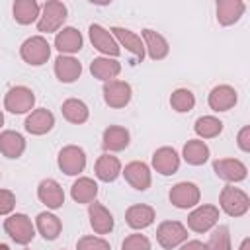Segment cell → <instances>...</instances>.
<instances>
[{
  "label": "cell",
  "mask_w": 250,
  "mask_h": 250,
  "mask_svg": "<svg viewBox=\"0 0 250 250\" xmlns=\"http://www.w3.org/2000/svg\"><path fill=\"white\" fill-rule=\"evenodd\" d=\"M4 229L20 244H25V242H29L33 238V227H31V221L25 215H14V217H10L4 223Z\"/></svg>",
  "instance_id": "cell-1"
},
{
  "label": "cell",
  "mask_w": 250,
  "mask_h": 250,
  "mask_svg": "<svg viewBox=\"0 0 250 250\" xmlns=\"http://www.w3.org/2000/svg\"><path fill=\"white\" fill-rule=\"evenodd\" d=\"M21 57L29 64H43L49 59V43L43 37H31L21 45Z\"/></svg>",
  "instance_id": "cell-2"
},
{
  "label": "cell",
  "mask_w": 250,
  "mask_h": 250,
  "mask_svg": "<svg viewBox=\"0 0 250 250\" xmlns=\"http://www.w3.org/2000/svg\"><path fill=\"white\" fill-rule=\"evenodd\" d=\"M86 164V158H84V152L82 148H76V146H66L61 150L59 154V166L62 168L64 174L72 176V174H78Z\"/></svg>",
  "instance_id": "cell-3"
},
{
  "label": "cell",
  "mask_w": 250,
  "mask_h": 250,
  "mask_svg": "<svg viewBox=\"0 0 250 250\" xmlns=\"http://www.w3.org/2000/svg\"><path fill=\"white\" fill-rule=\"evenodd\" d=\"M104 96H105V102L113 107H123L129 100H131V86L125 84V82H117V80H111L104 86Z\"/></svg>",
  "instance_id": "cell-4"
},
{
  "label": "cell",
  "mask_w": 250,
  "mask_h": 250,
  "mask_svg": "<svg viewBox=\"0 0 250 250\" xmlns=\"http://www.w3.org/2000/svg\"><path fill=\"white\" fill-rule=\"evenodd\" d=\"M33 100H35L33 92L20 86V88L10 90V94L6 96V107L12 113H23V111H27L33 105Z\"/></svg>",
  "instance_id": "cell-5"
},
{
  "label": "cell",
  "mask_w": 250,
  "mask_h": 250,
  "mask_svg": "<svg viewBox=\"0 0 250 250\" xmlns=\"http://www.w3.org/2000/svg\"><path fill=\"white\" fill-rule=\"evenodd\" d=\"M156 236H158V242H160L164 248H172V246H176L178 242H182V240L188 236V232H186V229H184L180 223L168 221V223H162V225H160Z\"/></svg>",
  "instance_id": "cell-6"
},
{
  "label": "cell",
  "mask_w": 250,
  "mask_h": 250,
  "mask_svg": "<svg viewBox=\"0 0 250 250\" xmlns=\"http://www.w3.org/2000/svg\"><path fill=\"white\" fill-rule=\"evenodd\" d=\"M90 39H92V43H94V47L98 49V51H102V53H107V55H119V47H117V43L113 41V37L102 27V25H98V23H92L90 25Z\"/></svg>",
  "instance_id": "cell-7"
},
{
  "label": "cell",
  "mask_w": 250,
  "mask_h": 250,
  "mask_svg": "<svg viewBox=\"0 0 250 250\" xmlns=\"http://www.w3.org/2000/svg\"><path fill=\"white\" fill-rule=\"evenodd\" d=\"M66 18V8L61 4V2H49L45 6V16L43 20L39 21V31H53L59 27L61 21H64Z\"/></svg>",
  "instance_id": "cell-8"
},
{
  "label": "cell",
  "mask_w": 250,
  "mask_h": 250,
  "mask_svg": "<svg viewBox=\"0 0 250 250\" xmlns=\"http://www.w3.org/2000/svg\"><path fill=\"white\" fill-rule=\"evenodd\" d=\"M197 197H199L197 188H195L193 184H188V182L174 186V189L170 191V199H172V203H174L176 207H182V209L195 205Z\"/></svg>",
  "instance_id": "cell-9"
},
{
  "label": "cell",
  "mask_w": 250,
  "mask_h": 250,
  "mask_svg": "<svg viewBox=\"0 0 250 250\" xmlns=\"http://www.w3.org/2000/svg\"><path fill=\"white\" fill-rule=\"evenodd\" d=\"M53 123H55L53 113L41 107V109L33 111V113L25 119V129H27L29 133H33V135H43V133H47V131L53 127Z\"/></svg>",
  "instance_id": "cell-10"
},
{
  "label": "cell",
  "mask_w": 250,
  "mask_h": 250,
  "mask_svg": "<svg viewBox=\"0 0 250 250\" xmlns=\"http://www.w3.org/2000/svg\"><path fill=\"white\" fill-rule=\"evenodd\" d=\"M152 164H154V168H156L160 174L170 176V174H174V172L178 170L180 160H178V154H176L174 148H160V150L154 152Z\"/></svg>",
  "instance_id": "cell-11"
},
{
  "label": "cell",
  "mask_w": 250,
  "mask_h": 250,
  "mask_svg": "<svg viewBox=\"0 0 250 250\" xmlns=\"http://www.w3.org/2000/svg\"><path fill=\"white\" fill-rule=\"evenodd\" d=\"M39 199H41L47 207L57 209V207L62 205L64 193H62V189L59 188L57 182H53V180H43V182L39 184Z\"/></svg>",
  "instance_id": "cell-12"
},
{
  "label": "cell",
  "mask_w": 250,
  "mask_h": 250,
  "mask_svg": "<svg viewBox=\"0 0 250 250\" xmlns=\"http://www.w3.org/2000/svg\"><path fill=\"white\" fill-rule=\"evenodd\" d=\"M248 207V197L234 189V188H227L223 191V209L229 213V215H242Z\"/></svg>",
  "instance_id": "cell-13"
},
{
  "label": "cell",
  "mask_w": 250,
  "mask_h": 250,
  "mask_svg": "<svg viewBox=\"0 0 250 250\" xmlns=\"http://www.w3.org/2000/svg\"><path fill=\"white\" fill-rule=\"evenodd\" d=\"M215 221H217V209H215V207H209V205L199 207V209L193 211V213L189 215V219H188L189 227H191L193 230H197V232L207 230L211 225H215Z\"/></svg>",
  "instance_id": "cell-14"
},
{
  "label": "cell",
  "mask_w": 250,
  "mask_h": 250,
  "mask_svg": "<svg viewBox=\"0 0 250 250\" xmlns=\"http://www.w3.org/2000/svg\"><path fill=\"white\" fill-rule=\"evenodd\" d=\"M80 62L70 57H59L55 61V72L61 82H72L80 76Z\"/></svg>",
  "instance_id": "cell-15"
},
{
  "label": "cell",
  "mask_w": 250,
  "mask_h": 250,
  "mask_svg": "<svg viewBox=\"0 0 250 250\" xmlns=\"http://www.w3.org/2000/svg\"><path fill=\"white\" fill-rule=\"evenodd\" d=\"M236 102V92L229 86H219L211 92L209 96V105L215 109V111H225L229 109L232 104Z\"/></svg>",
  "instance_id": "cell-16"
},
{
  "label": "cell",
  "mask_w": 250,
  "mask_h": 250,
  "mask_svg": "<svg viewBox=\"0 0 250 250\" xmlns=\"http://www.w3.org/2000/svg\"><path fill=\"white\" fill-rule=\"evenodd\" d=\"M125 178L135 186V189H146L150 184L148 168L143 162H131L129 166H125Z\"/></svg>",
  "instance_id": "cell-17"
},
{
  "label": "cell",
  "mask_w": 250,
  "mask_h": 250,
  "mask_svg": "<svg viewBox=\"0 0 250 250\" xmlns=\"http://www.w3.org/2000/svg\"><path fill=\"white\" fill-rule=\"evenodd\" d=\"M55 45L61 53H74L82 47V37L74 27H66L57 35Z\"/></svg>",
  "instance_id": "cell-18"
},
{
  "label": "cell",
  "mask_w": 250,
  "mask_h": 250,
  "mask_svg": "<svg viewBox=\"0 0 250 250\" xmlns=\"http://www.w3.org/2000/svg\"><path fill=\"white\" fill-rule=\"evenodd\" d=\"M143 37L146 39V47H148L150 59L158 61V59H164L168 55V43L160 33H156L152 29H143Z\"/></svg>",
  "instance_id": "cell-19"
},
{
  "label": "cell",
  "mask_w": 250,
  "mask_h": 250,
  "mask_svg": "<svg viewBox=\"0 0 250 250\" xmlns=\"http://www.w3.org/2000/svg\"><path fill=\"white\" fill-rule=\"evenodd\" d=\"M23 139L20 133L14 131H6L0 135V150L8 156V158H18L23 152Z\"/></svg>",
  "instance_id": "cell-20"
},
{
  "label": "cell",
  "mask_w": 250,
  "mask_h": 250,
  "mask_svg": "<svg viewBox=\"0 0 250 250\" xmlns=\"http://www.w3.org/2000/svg\"><path fill=\"white\" fill-rule=\"evenodd\" d=\"M213 168H215L217 176H221L225 180H242L246 176V168L238 160H217L213 164Z\"/></svg>",
  "instance_id": "cell-21"
},
{
  "label": "cell",
  "mask_w": 250,
  "mask_h": 250,
  "mask_svg": "<svg viewBox=\"0 0 250 250\" xmlns=\"http://www.w3.org/2000/svg\"><path fill=\"white\" fill-rule=\"evenodd\" d=\"M111 31L115 33V37L121 41V45H125L139 61H143V57H145V47H143V43H141V39L133 33V31H129V29H123V27H111Z\"/></svg>",
  "instance_id": "cell-22"
},
{
  "label": "cell",
  "mask_w": 250,
  "mask_h": 250,
  "mask_svg": "<svg viewBox=\"0 0 250 250\" xmlns=\"http://www.w3.org/2000/svg\"><path fill=\"white\" fill-rule=\"evenodd\" d=\"M96 174L104 182H113L119 176V160L115 156H109V154L100 156L96 162Z\"/></svg>",
  "instance_id": "cell-23"
},
{
  "label": "cell",
  "mask_w": 250,
  "mask_h": 250,
  "mask_svg": "<svg viewBox=\"0 0 250 250\" xmlns=\"http://www.w3.org/2000/svg\"><path fill=\"white\" fill-rule=\"evenodd\" d=\"M152 219H154V211L146 205H135L127 211V223L133 229H145L152 223Z\"/></svg>",
  "instance_id": "cell-24"
},
{
  "label": "cell",
  "mask_w": 250,
  "mask_h": 250,
  "mask_svg": "<svg viewBox=\"0 0 250 250\" xmlns=\"http://www.w3.org/2000/svg\"><path fill=\"white\" fill-rule=\"evenodd\" d=\"M129 145V133L121 127H109L104 133V148L107 150H121Z\"/></svg>",
  "instance_id": "cell-25"
},
{
  "label": "cell",
  "mask_w": 250,
  "mask_h": 250,
  "mask_svg": "<svg viewBox=\"0 0 250 250\" xmlns=\"http://www.w3.org/2000/svg\"><path fill=\"white\" fill-rule=\"evenodd\" d=\"M90 217H92V227L98 230V232H107L113 229V217L111 213H107L102 205L98 203H92L90 205Z\"/></svg>",
  "instance_id": "cell-26"
},
{
  "label": "cell",
  "mask_w": 250,
  "mask_h": 250,
  "mask_svg": "<svg viewBox=\"0 0 250 250\" xmlns=\"http://www.w3.org/2000/svg\"><path fill=\"white\" fill-rule=\"evenodd\" d=\"M37 227L45 240H55L61 232V221L51 213H41L37 217Z\"/></svg>",
  "instance_id": "cell-27"
},
{
  "label": "cell",
  "mask_w": 250,
  "mask_h": 250,
  "mask_svg": "<svg viewBox=\"0 0 250 250\" xmlns=\"http://www.w3.org/2000/svg\"><path fill=\"white\" fill-rule=\"evenodd\" d=\"M37 12H39L37 2L21 0V2H16V4H14V18H16L20 23H31V21L37 18Z\"/></svg>",
  "instance_id": "cell-28"
},
{
  "label": "cell",
  "mask_w": 250,
  "mask_h": 250,
  "mask_svg": "<svg viewBox=\"0 0 250 250\" xmlns=\"http://www.w3.org/2000/svg\"><path fill=\"white\" fill-rule=\"evenodd\" d=\"M207 156H209V150L201 141H189L184 146V158L189 164H203L207 160Z\"/></svg>",
  "instance_id": "cell-29"
},
{
  "label": "cell",
  "mask_w": 250,
  "mask_h": 250,
  "mask_svg": "<svg viewBox=\"0 0 250 250\" xmlns=\"http://www.w3.org/2000/svg\"><path fill=\"white\" fill-rule=\"evenodd\" d=\"M62 113H64V117H66L68 121H72V123H82V121H86V117H88V107H86L82 102H78V100H66V102L62 104Z\"/></svg>",
  "instance_id": "cell-30"
},
{
  "label": "cell",
  "mask_w": 250,
  "mask_h": 250,
  "mask_svg": "<svg viewBox=\"0 0 250 250\" xmlns=\"http://www.w3.org/2000/svg\"><path fill=\"white\" fill-rule=\"evenodd\" d=\"M96 193H98V186L88 178H82L72 186V197L80 203L90 201L92 197H96Z\"/></svg>",
  "instance_id": "cell-31"
},
{
  "label": "cell",
  "mask_w": 250,
  "mask_h": 250,
  "mask_svg": "<svg viewBox=\"0 0 250 250\" xmlns=\"http://www.w3.org/2000/svg\"><path fill=\"white\" fill-rule=\"evenodd\" d=\"M90 70L98 78H111L119 72V64L115 61H107V59H94Z\"/></svg>",
  "instance_id": "cell-32"
},
{
  "label": "cell",
  "mask_w": 250,
  "mask_h": 250,
  "mask_svg": "<svg viewBox=\"0 0 250 250\" xmlns=\"http://www.w3.org/2000/svg\"><path fill=\"white\" fill-rule=\"evenodd\" d=\"M223 123L215 117H199L195 121V133L201 137H215L217 133H221Z\"/></svg>",
  "instance_id": "cell-33"
},
{
  "label": "cell",
  "mask_w": 250,
  "mask_h": 250,
  "mask_svg": "<svg viewBox=\"0 0 250 250\" xmlns=\"http://www.w3.org/2000/svg\"><path fill=\"white\" fill-rule=\"evenodd\" d=\"M170 102H172V107L176 111H189L193 107V104H195L193 94L189 90H176L172 94V100Z\"/></svg>",
  "instance_id": "cell-34"
},
{
  "label": "cell",
  "mask_w": 250,
  "mask_h": 250,
  "mask_svg": "<svg viewBox=\"0 0 250 250\" xmlns=\"http://www.w3.org/2000/svg\"><path fill=\"white\" fill-rule=\"evenodd\" d=\"M227 227H221L219 230L213 232L211 242H209V250H229V238H227Z\"/></svg>",
  "instance_id": "cell-35"
},
{
  "label": "cell",
  "mask_w": 250,
  "mask_h": 250,
  "mask_svg": "<svg viewBox=\"0 0 250 250\" xmlns=\"http://www.w3.org/2000/svg\"><path fill=\"white\" fill-rule=\"evenodd\" d=\"M123 250H150V244L145 236L141 234H133L129 238H125L123 242Z\"/></svg>",
  "instance_id": "cell-36"
},
{
  "label": "cell",
  "mask_w": 250,
  "mask_h": 250,
  "mask_svg": "<svg viewBox=\"0 0 250 250\" xmlns=\"http://www.w3.org/2000/svg\"><path fill=\"white\" fill-rule=\"evenodd\" d=\"M78 250H109V244L100 238H82L78 242Z\"/></svg>",
  "instance_id": "cell-37"
},
{
  "label": "cell",
  "mask_w": 250,
  "mask_h": 250,
  "mask_svg": "<svg viewBox=\"0 0 250 250\" xmlns=\"http://www.w3.org/2000/svg\"><path fill=\"white\" fill-rule=\"evenodd\" d=\"M12 207H14V195L10 191H4L2 189L0 191V215L12 211Z\"/></svg>",
  "instance_id": "cell-38"
},
{
  "label": "cell",
  "mask_w": 250,
  "mask_h": 250,
  "mask_svg": "<svg viewBox=\"0 0 250 250\" xmlns=\"http://www.w3.org/2000/svg\"><path fill=\"white\" fill-rule=\"evenodd\" d=\"M182 250H207L201 242H189V244H186Z\"/></svg>",
  "instance_id": "cell-39"
},
{
  "label": "cell",
  "mask_w": 250,
  "mask_h": 250,
  "mask_svg": "<svg viewBox=\"0 0 250 250\" xmlns=\"http://www.w3.org/2000/svg\"><path fill=\"white\" fill-rule=\"evenodd\" d=\"M0 125H2V113H0Z\"/></svg>",
  "instance_id": "cell-40"
}]
</instances>
